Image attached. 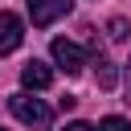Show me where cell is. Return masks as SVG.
Instances as JSON below:
<instances>
[{
    "mask_svg": "<svg viewBox=\"0 0 131 131\" xmlns=\"http://www.w3.org/2000/svg\"><path fill=\"white\" fill-rule=\"evenodd\" d=\"M8 111L25 123V127H33V131H49V123H53V111L41 102V98H33V94H12L8 98Z\"/></svg>",
    "mask_w": 131,
    "mask_h": 131,
    "instance_id": "cell-1",
    "label": "cell"
},
{
    "mask_svg": "<svg viewBox=\"0 0 131 131\" xmlns=\"http://www.w3.org/2000/svg\"><path fill=\"white\" fill-rule=\"evenodd\" d=\"M49 53H53L57 70H66L70 78H74V74H82V66H86V53H82V45H74V41H66V37H57V41L49 45Z\"/></svg>",
    "mask_w": 131,
    "mask_h": 131,
    "instance_id": "cell-2",
    "label": "cell"
},
{
    "mask_svg": "<svg viewBox=\"0 0 131 131\" xmlns=\"http://www.w3.org/2000/svg\"><path fill=\"white\" fill-rule=\"evenodd\" d=\"M74 8V0H29V20L37 29H49L57 16H66Z\"/></svg>",
    "mask_w": 131,
    "mask_h": 131,
    "instance_id": "cell-3",
    "label": "cell"
},
{
    "mask_svg": "<svg viewBox=\"0 0 131 131\" xmlns=\"http://www.w3.org/2000/svg\"><path fill=\"white\" fill-rule=\"evenodd\" d=\"M20 41H25L20 16H16V12H0V57H4V53H16Z\"/></svg>",
    "mask_w": 131,
    "mask_h": 131,
    "instance_id": "cell-4",
    "label": "cell"
},
{
    "mask_svg": "<svg viewBox=\"0 0 131 131\" xmlns=\"http://www.w3.org/2000/svg\"><path fill=\"white\" fill-rule=\"evenodd\" d=\"M20 82L29 86V90H45V86H53V70L45 66V61H29V66H20Z\"/></svg>",
    "mask_w": 131,
    "mask_h": 131,
    "instance_id": "cell-5",
    "label": "cell"
},
{
    "mask_svg": "<svg viewBox=\"0 0 131 131\" xmlns=\"http://www.w3.org/2000/svg\"><path fill=\"white\" fill-rule=\"evenodd\" d=\"M94 82H98V90H115V82H119V66L106 61L102 53H98V66H94Z\"/></svg>",
    "mask_w": 131,
    "mask_h": 131,
    "instance_id": "cell-6",
    "label": "cell"
},
{
    "mask_svg": "<svg viewBox=\"0 0 131 131\" xmlns=\"http://www.w3.org/2000/svg\"><path fill=\"white\" fill-rule=\"evenodd\" d=\"M106 33H111V41H127V37H131V25H127L123 16H111V25H106Z\"/></svg>",
    "mask_w": 131,
    "mask_h": 131,
    "instance_id": "cell-7",
    "label": "cell"
},
{
    "mask_svg": "<svg viewBox=\"0 0 131 131\" xmlns=\"http://www.w3.org/2000/svg\"><path fill=\"white\" fill-rule=\"evenodd\" d=\"M98 131H131V123H127L123 115H106V119L98 123Z\"/></svg>",
    "mask_w": 131,
    "mask_h": 131,
    "instance_id": "cell-8",
    "label": "cell"
},
{
    "mask_svg": "<svg viewBox=\"0 0 131 131\" xmlns=\"http://www.w3.org/2000/svg\"><path fill=\"white\" fill-rule=\"evenodd\" d=\"M123 94H127V102H131V61H127V78H123Z\"/></svg>",
    "mask_w": 131,
    "mask_h": 131,
    "instance_id": "cell-9",
    "label": "cell"
},
{
    "mask_svg": "<svg viewBox=\"0 0 131 131\" xmlns=\"http://www.w3.org/2000/svg\"><path fill=\"white\" fill-rule=\"evenodd\" d=\"M66 131H94V127H90V123H70Z\"/></svg>",
    "mask_w": 131,
    "mask_h": 131,
    "instance_id": "cell-10",
    "label": "cell"
},
{
    "mask_svg": "<svg viewBox=\"0 0 131 131\" xmlns=\"http://www.w3.org/2000/svg\"><path fill=\"white\" fill-rule=\"evenodd\" d=\"M0 131H4V127H0Z\"/></svg>",
    "mask_w": 131,
    "mask_h": 131,
    "instance_id": "cell-11",
    "label": "cell"
}]
</instances>
